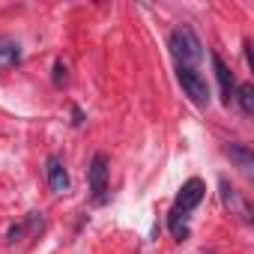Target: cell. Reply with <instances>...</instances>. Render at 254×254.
<instances>
[{
  "label": "cell",
  "mask_w": 254,
  "mask_h": 254,
  "mask_svg": "<svg viewBox=\"0 0 254 254\" xmlns=\"http://www.w3.org/2000/svg\"><path fill=\"white\" fill-rule=\"evenodd\" d=\"M54 84L60 87V84H66V63L63 60H57L54 63Z\"/></svg>",
  "instance_id": "11"
},
{
  "label": "cell",
  "mask_w": 254,
  "mask_h": 254,
  "mask_svg": "<svg viewBox=\"0 0 254 254\" xmlns=\"http://www.w3.org/2000/svg\"><path fill=\"white\" fill-rule=\"evenodd\" d=\"M218 189H221V200H224V206H230V209L248 224V221H251V209H248V203L239 197V191H236L227 180H218Z\"/></svg>",
  "instance_id": "7"
},
{
  "label": "cell",
  "mask_w": 254,
  "mask_h": 254,
  "mask_svg": "<svg viewBox=\"0 0 254 254\" xmlns=\"http://www.w3.org/2000/svg\"><path fill=\"white\" fill-rule=\"evenodd\" d=\"M233 99L239 102L242 114H254V87L251 84H239L236 93H233Z\"/></svg>",
  "instance_id": "10"
},
{
  "label": "cell",
  "mask_w": 254,
  "mask_h": 254,
  "mask_svg": "<svg viewBox=\"0 0 254 254\" xmlns=\"http://www.w3.org/2000/svg\"><path fill=\"white\" fill-rule=\"evenodd\" d=\"M18 60H21V45L9 36H0V69L15 66Z\"/></svg>",
  "instance_id": "9"
},
{
  "label": "cell",
  "mask_w": 254,
  "mask_h": 254,
  "mask_svg": "<svg viewBox=\"0 0 254 254\" xmlns=\"http://www.w3.org/2000/svg\"><path fill=\"white\" fill-rule=\"evenodd\" d=\"M227 156H230V162H236V168L245 177L254 174V156H251V150L245 144H227Z\"/></svg>",
  "instance_id": "8"
},
{
  "label": "cell",
  "mask_w": 254,
  "mask_h": 254,
  "mask_svg": "<svg viewBox=\"0 0 254 254\" xmlns=\"http://www.w3.org/2000/svg\"><path fill=\"white\" fill-rule=\"evenodd\" d=\"M177 78L186 90V96L194 102V105H206L209 102V84L206 78L197 72V69H189V66H177Z\"/></svg>",
  "instance_id": "2"
},
{
  "label": "cell",
  "mask_w": 254,
  "mask_h": 254,
  "mask_svg": "<svg viewBox=\"0 0 254 254\" xmlns=\"http://www.w3.org/2000/svg\"><path fill=\"white\" fill-rule=\"evenodd\" d=\"M212 72H215V81H218V90H221V102L230 105V99L236 93V78H233V72L224 66V60L218 54H212Z\"/></svg>",
  "instance_id": "5"
},
{
  "label": "cell",
  "mask_w": 254,
  "mask_h": 254,
  "mask_svg": "<svg viewBox=\"0 0 254 254\" xmlns=\"http://www.w3.org/2000/svg\"><path fill=\"white\" fill-rule=\"evenodd\" d=\"M203 194H206V186H203L197 177H191V180L180 189V194H177V200H174V209L183 212V215H189V212L203 200Z\"/></svg>",
  "instance_id": "3"
},
{
  "label": "cell",
  "mask_w": 254,
  "mask_h": 254,
  "mask_svg": "<svg viewBox=\"0 0 254 254\" xmlns=\"http://www.w3.org/2000/svg\"><path fill=\"white\" fill-rule=\"evenodd\" d=\"M168 45H171V54L177 57L180 66L194 69V63L203 60V45H200L197 33H194L189 24H180V27L171 33V42H168Z\"/></svg>",
  "instance_id": "1"
},
{
  "label": "cell",
  "mask_w": 254,
  "mask_h": 254,
  "mask_svg": "<svg viewBox=\"0 0 254 254\" xmlns=\"http://www.w3.org/2000/svg\"><path fill=\"white\" fill-rule=\"evenodd\" d=\"M72 126H84V111H81L78 105L72 108Z\"/></svg>",
  "instance_id": "12"
},
{
  "label": "cell",
  "mask_w": 254,
  "mask_h": 254,
  "mask_svg": "<svg viewBox=\"0 0 254 254\" xmlns=\"http://www.w3.org/2000/svg\"><path fill=\"white\" fill-rule=\"evenodd\" d=\"M45 174H48V186H51V191H57V194L69 191V174H66L60 156H48V162H45Z\"/></svg>",
  "instance_id": "6"
},
{
  "label": "cell",
  "mask_w": 254,
  "mask_h": 254,
  "mask_svg": "<svg viewBox=\"0 0 254 254\" xmlns=\"http://www.w3.org/2000/svg\"><path fill=\"white\" fill-rule=\"evenodd\" d=\"M108 156L105 153H96L93 156V162H90V171H87V177H90V191H93V197L96 200H102L105 197V189H108Z\"/></svg>",
  "instance_id": "4"
}]
</instances>
